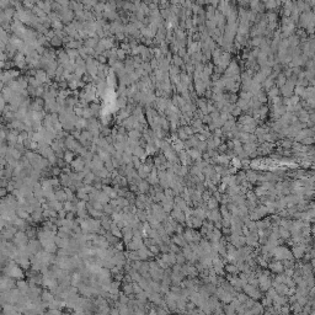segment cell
Listing matches in <instances>:
<instances>
[{
  "label": "cell",
  "mask_w": 315,
  "mask_h": 315,
  "mask_svg": "<svg viewBox=\"0 0 315 315\" xmlns=\"http://www.w3.org/2000/svg\"><path fill=\"white\" fill-rule=\"evenodd\" d=\"M86 166V163L84 161V159L80 156V158H76V159L72 163V167L74 169V171L75 173H81L84 171V169Z\"/></svg>",
  "instance_id": "6da1fadb"
},
{
  "label": "cell",
  "mask_w": 315,
  "mask_h": 315,
  "mask_svg": "<svg viewBox=\"0 0 315 315\" xmlns=\"http://www.w3.org/2000/svg\"><path fill=\"white\" fill-rule=\"evenodd\" d=\"M14 243H15L19 247L26 246V243H27V236H26L25 233L19 231V233H16L15 236H14Z\"/></svg>",
  "instance_id": "7a4b0ae2"
},
{
  "label": "cell",
  "mask_w": 315,
  "mask_h": 315,
  "mask_svg": "<svg viewBox=\"0 0 315 315\" xmlns=\"http://www.w3.org/2000/svg\"><path fill=\"white\" fill-rule=\"evenodd\" d=\"M57 54H58V62H59L60 65H65V64H68L70 62V58H69L68 53L65 50H58Z\"/></svg>",
  "instance_id": "3957f363"
},
{
  "label": "cell",
  "mask_w": 315,
  "mask_h": 315,
  "mask_svg": "<svg viewBox=\"0 0 315 315\" xmlns=\"http://www.w3.org/2000/svg\"><path fill=\"white\" fill-rule=\"evenodd\" d=\"M36 79L37 80L41 83V84H44V83H49L50 80H49V78H48V75H47V72H44V70H37L36 72Z\"/></svg>",
  "instance_id": "277c9868"
},
{
  "label": "cell",
  "mask_w": 315,
  "mask_h": 315,
  "mask_svg": "<svg viewBox=\"0 0 315 315\" xmlns=\"http://www.w3.org/2000/svg\"><path fill=\"white\" fill-rule=\"evenodd\" d=\"M14 60H15V64L17 65V67H20V68H23L25 65H26V58H25V56L21 53V52H17V53L15 54V57H14Z\"/></svg>",
  "instance_id": "5b68a950"
},
{
  "label": "cell",
  "mask_w": 315,
  "mask_h": 315,
  "mask_svg": "<svg viewBox=\"0 0 315 315\" xmlns=\"http://www.w3.org/2000/svg\"><path fill=\"white\" fill-rule=\"evenodd\" d=\"M99 37H89L85 39V47H89V48H96V46L99 44Z\"/></svg>",
  "instance_id": "8992f818"
},
{
  "label": "cell",
  "mask_w": 315,
  "mask_h": 315,
  "mask_svg": "<svg viewBox=\"0 0 315 315\" xmlns=\"http://www.w3.org/2000/svg\"><path fill=\"white\" fill-rule=\"evenodd\" d=\"M129 139H132L134 142H138V139L142 137V133L139 132V130H136V129H132V130H129L128 132V136H127Z\"/></svg>",
  "instance_id": "52a82bcc"
},
{
  "label": "cell",
  "mask_w": 315,
  "mask_h": 315,
  "mask_svg": "<svg viewBox=\"0 0 315 315\" xmlns=\"http://www.w3.org/2000/svg\"><path fill=\"white\" fill-rule=\"evenodd\" d=\"M74 155L75 153L72 151V150H67V151H64V156H63V159L65 163H73L75 159H74Z\"/></svg>",
  "instance_id": "ba28073f"
},
{
  "label": "cell",
  "mask_w": 315,
  "mask_h": 315,
  "mask_svg": "<svg viewBox=\"0 0 315 315\" xmlns=\"http://www.w3.org/2000/svg\"><path fill=\"white\" fill-rule=\"evenodd\" d=\"M148 190H149V182H147V181H140V182L138 183V191H139V192L145 193Z\"/></svg>",
  "instance_id": "9c48e42d"
},
{
  "label": "cell",
  "mask_w": 315,
  "mask_h": 315,
  "mask_svg": "<svg viewBox=\"0 0 315 315\" xmlns=\"http://www.w3.org/2000/svg\"><path fill=\"white\" fill-rule=\"evenodd\" d=\"M56 198L59 202H64V201L68 200V194L65 193V191H58V192H56Z\"/></svg>",
  "instance_id": "30bf717a"
},
{
  "label": "cell",
  "mask_w": 315,
  "mask_h": 315,
  "mask_svg": "<svg viewBox=\"0 0 315 315\" xmlns=\"http://www.w3.org/2000/svg\"><path fill=\"white\" fill-rule=\"evenodd\" d=\"M27 81H29L30 86H33V87H39V86H42V84L37 80L36 76H29V78H27Z\"/></svg>",
  "instance_id": "8fae6325"
},
{
  "label": "cell",
  "mask_w": 315,
  "mask_h": 315,
  "mask_svg": "<svg viewBox=\"0 0 315 315\" xmlns=\"http://www.w3.org/2000/svg\"><path fill=\"white\" fill-rule=\"evenodd\" d=\"M117 58H118V60H123L126 58V52L121 48L117 49Z\"/></svg>",
  "instance_id": "7c38bea8"
},
{
  "label": "cell",
  "mask_w": 315,
  "mask_h": 315,
  "mask_svg": "<svg viewBox=\"0 0 315 315\" xmlns=\"http://www.w3.org/2000/svg\"><path fill=\"white\" fill-rule=\"evenodd\" d=\"M62 42H63V41H62V39H60L59 37H57V36H56V37H53V38L50 39V43H52V46H60V44H62Z\"/></svg>",
  "instance_id": "4fadbf2b"
},
{
  "label": "cell",
  "mask_w": 315,
  "mask_h": 315,
  "mask_svg": "<svg viewBox=\"0 0 315 315\" xmlns=\"http://www.w3.org/2000/svg\"><path fill=\"white\" fill-rule=\"evenodd\" d=\"M105 169H106V170H109V171H113L115 166H113V163H112V160H110V161H106V163H105Z\"/></svg>",
  "instance_id": "5bb4252c"
},
{
  "label": "cell",
  "mask_w": 315,
  "mask_h": 315,
  "mask_svg": "<svg viewBox=\"0 0 315 315\" xmlns=\"http://www.w3.org/2000/svg\"><path fill=\"white\" fill-rule=\"evenodd\" d=\"M90 109H91V111H93L94 116H96L97 112H99V109H100V107H99V105H97V103H93V105L90 106Z\"/></svg>",
  "instance_id": "9a60e30c"
},
{
  "label": "cell",
  "mask_w": 315,
  "mask_h": 315,
  "mask_svg": "<svg viewBox=\"0 0 315 315\" xmlns=\"http://www.w3.org/2000/svg\"><path fill=\"white\" fill-rule=\"evenodd\" d=\"M130 48H132V47H130V44H128V43H122L121 44V49H123L126 53H127V52H130Z\"/></svg>",
  "instance_id": "2e32d148"
},
{
  "label": "cell",
  "mask_w": 315,
  "mask_h": 315,
  "mask_svg": "<svg viewBox=\"0 0 315 315\" xmlns=\"http://www.w3.org/2000/svg\"><path fill=\"white\" fill-rule=\"evenodd\" d=\"M97 62L100 63V64H106V57H105L103 54H101V56H97Z\"/></svg>",
  "instance_id": "e0dca14e"
},
{
  "label": "cell",
  "mask_w": 315,
  "mask_h": 315,
  "mask_svg": "<svg viewBox=\"0 0 315 315\" xmlns=\"http://www.w3.org/2000/svg\"><path fill=\"white\" fill-rule=\"evenodd\" d=\"M116 37H117V39L122 41V39H124V33H118V35H116Z\"/></svg>",
  "instance_id": "ac0fdd59"
},
{
  "label": "cell",
  "mask_w": 315,
  "mask_h": 315,
  "mask_svg": "<svg viewBox=\"0 0 315 315\" xmlns=\"http://www.w3.org/2000/svg\"><path fill=\"white\" fill-rule=\"evenodd\" d=\"M52 173H53V175H58L60 173V169L59 167H53V171H52Z\"/></svg>",
  "instance_id": "d6986e66"
}]
</instances>
